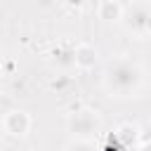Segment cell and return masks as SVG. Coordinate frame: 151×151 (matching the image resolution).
<instances>
[{"label":"cell","mask_w":151,"mask_h":151,"mask_svg":"<svg viewBox=\"0 0 151 151\" xmlns=\"http://www.w3.org/2000/svg\"><path fill=\"white\" fill-rule=\"evenodd\" d=\"M142 66L134 59L120 57L106 66L104 73V87L111 92V97H132L142 85Z\"/></svg>","instance_id":"1"},{"label":"cell","mask_w":151,"mask_h":151,"mask_svg":"<svg viewBox=\"0 0 151 151\" xmlns=\"http://www.w3.org/2000/svg\"><path fill=\"white\" fill-rule=\"evenodd\" d=\"M68 127H71V132H73L78 139L90 142V137L99 132V118H97L94 111L80 109V111L71 113V118H68Z\"/></svg>","instance_id":"2"},{"label":"cell","mask_w":151,"mask_h":151,"mask_svg":"<svg viewBox=\"0 0 151 151\" xmlns=\"http://www.w3.org/2000/svg\"><path fill=\"white\" fill-rule=\"evenodd\" d=\"M123 12H127V26L137 33H146V26H149V17H151V5H144V2H134V5H125Z\"/></svg>","instance_id":"3"},{"label":"cell","mask_w":151,"mask_h":151,"mask_svg":"<svg viewBox=\"0 0 151 151\" xmlns=\"http://www.w3.org/2000/svg\"><path fill=\"white\" fill-rule=\"evenodd\" d=\"M2 127H5V132H9V134H26L28 127H31V118H28L26 111L12 109V111L2 118Z\"/></svg>","instance_id":"4"},{"label":"cell","mask_w":151,"mask_h":151,"mask_svg":"<svg viewBox=\"0 0 151 151\" xmlns=\"http://www.w3.org/2000/svg\"><path fill=\"white\" fill-rule=\"evenodd\" d=\"M94 59H97V50H94L92 45H87V42L76 45V66L90 68V66L94 64Z\"/></svg>","instance_id":"5"},{"label":"cell","mask_w":151,"mask_h":151,"mask_svg":"<svg viewBox=\"0 0 151 151\" xmlns=\"http://www.w3.org/2000/svg\"><path fill=\"white\" fill-rule=\"evenodd\" d=\"M52 54H54V61H57L59 66H76V45L61 42Z\"/></svg>","instance_id":"6"},{"label":"cell","mask_w":151,"mask_h":151,"mask_svg":"<svg viewBox=\"0 0 151 151\" xmlns=\"http://www.w3.org/2000/svg\"><path fill=\"white\" fill-rule=\"evenodd\" d=\"M101 12V19H118L123 14V5H116V2H104L99 7Z\"/></svg>","instance_id":"7"},{"label":"cell","mask_w":151,"mask_h":151,"mask_svg":"<svg viewBox=\"0 0 151 151\" xmlns=\"http://www.w3.org/2000/svg\"><path fill=\"white\" fill-rule=\"evenodd\" d=\"M66 151H97L90 142H85V139H76V142H71L68 144V149Z\"/></svg>","instance_id":"8"},{"label":"cell","mask_w":151,"mask_h":151,"mask_svg":"<svg viewBox=\"0 0 151 151\" xmlns=\"http://www.w3.org/2000/svg\"><path fill=\"white\" fill-rule=\"evenodd\" d=\"M139 137L144 139V144H151V123H146V125L139 130Z\"/></svg>","instance_id":"9"},{"label":"cell","mask_w":151,"mask_h":151,"mask_svg":"<svg viewBox=\"0 0 151 151\" xmlns=\"http://www.w3.org/2000/svg\"><path fill=\"white\" fill-rule=\"evenodd\" d=\"M137 151H151V144H142V146H139Z\"/></svg>","instance_id":"10"},{"label":"cell","mask_w":151,"mask_h":151,"mask_svg":"<svg viewBox=\"0 0 151 151\" xmlns=\"http://www.w3.org/2000/svg\"><path fill=\"white\" fill-rule=\"evenodd\" d=\"M146 33H151V17H149V26H146Z\"/></svg>","instance_id":"11"}]
</instances>
